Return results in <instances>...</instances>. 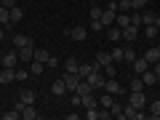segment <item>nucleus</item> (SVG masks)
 Here are the masks:
<instances>
[{
    "label": "nucleus",
    "instance_id": "obj_33",
    "mask_svg": "<svg viewBox=\"0 0 160 120\" xmlns=\"http://www.w3.org/2000/svg\"><path fill=\"white\" fill-rule=\"evenodd\" d=\"M149 118H160V99H155L149 104Z\"/></svg>",
    "mask_w": 160,
    "mask_h": 120
},
{
    "label": "nucleus",
    "instance_id": "obj_34",
    "mask_svg": "<svg viewBox=\"0 0 160 120\" xmlns=\"http://www.w3.org/2000/svg\"><path fill=\"white\" fill-rule=\"evenodd\" d=\"M144 35H147V40H155L158 38V27H155V24H147V27H144Z\"/></svg>",
    "mask_w": 160,
    "mask_h": 120
},
{
    "label": "nucleus",
    "instance_id": "obj_32",
    "mask_svg": "<svg viewBox=\"0 0 160 120\" xmlns=\"http://www.w3.org/2000/svg\"><path fill=\"white\" fill-rule=\"evenodd\" d=\"M109 115H112V118H123V104H120V102H112V107H109Z\"/></svg>",
    "mask_w": 160,
    "mask_h": 120
},
{
    "label": "nucleus",
    "instance_id": "obj_46",
    "mask_svg": "<svg viewBox=\"0 0 160 120\" xmlns=\"http://www.w3.org/2000/svg\"><path fill=\"white\" fill-rule=\"evenodd\" d=\"M152 69H155V75H160V59H158V62L152 64Z\"/></svg>",
    "mask_w": 160,
    "mask_h": 120
},
{
    "label": "nucleus",
    "instance_id": "obj_35",
    "mask_svg": "<svg viewBox=\"0 0 160 120\" xmlns=\"http://www.w3.org/2000/svg\"><path fill=\"white\" fill-rule=\"evenodd\" d=\"M131 11V0H120L118 3V13H128Z\"/></svg>",
    "mask_w": 160,
    "mask_h": 120
},
{
    "label": "nucleus",
    "instance_id": "obj_2",
    "mask_svg": "<svg viewBox=\"0 0 160 120\" xmlns=\"http://www.w3.org/2000/svg\"><path fill=\"white\" fill-rule=\"evenodd\" d=\"M123 118H131V120H144V109H136L131 102L123 104Z\"/></svg>",
    "mask_w": 160,
    "mask_h": 120
},
{
    "label": "nucleus",
    "instance_id": "obj_39",
    "mask_svg": "<svg viewBox=\"0 0 160 120\" xmlns=\"http://www.w3.org/2000/svg\"><path fill=\"white\" fill-rule=\"evenodd\" d=\"M131 24H133V27H142V11H136L131 16Z\"/></svg>",
    "mask_w": 160,
    "mask_h": 120
},
{
    "label": "nucleus",
    "instance_id": "obj_1",
    "mask_svg": "<svg viewBox=\"0 0 160 120\" xmlns=\"http://www.w3.org/2000/svg\"><path fill=\"white\" fill-rule=\"evenodd\" d=\"M86 80L91 83L93 91H104V80H107V75H104V69H102V67H96V69H93V72L88 75Z\"/></svg>",
    "mask_w": 160,
    "mask_h": 120
},
{
    "label": "nucleus",
    "instance_id": "obj_28",
    "mask_svg": "<svg viewBox=\"0 0 160 120\" xmlns=\"http://www.w3.org/2000/svg\"><path fill=\"white\" fill-rule=\"evenodd\" d=\"M155 16H158V13H152V11L144 8V11H142V24H144V27H147V24H155Z\"/></svg>",
    "mask_w": 160,
    "mask_h": 120
},
{
    "label": "nucleus",
    "instance_id": "obj_11",
    "mask_svg": "<svg viewBox=\"0 0 160 120\" xmlns=\"http://www.w3.org/2000/svg\"><path fill=\"white\" fill-rule=\"evenodd\" d=\"M96 64H99V67H109V64H115L112 62V53H109V51H99L96 53Z\"/></svg>",
    "mask_w": 160,
    "mask_h": 120
},
{
    "label": "nucleus",
    "instance_id": "obj_22",
    "mask_svg": "<svg viewBox=\"0 0 160 120\" xmlns=\"http://www.w3.org/2000/svg\"><path fill=\"white\" fill-rule=\"evenodd\" d=\"M144 59H147L149 64H155L160 59V48H147V51H144Z\"/></svg>",
    "mask_w": 160,
    "mask_h": 120
},
{
    "label": "nucleus",
    "instance_id": "obj_31",
    "mask_svg": "<svg viewBox=\"0 0 160 120\" xmlns=\"http://www.w3.org/2000/svg\"><path fill=\"white\" fill-rule=\"evenodd\" d=\"M78 93H80V96H86V93H93L91 83H88V80H80V86H78Z\"/></svg>",
    "mask_w": 160,
    "mask_h": 120
},
{
    "label": "nucleus",
    "instance_id": "obj_43",
    "mask_svg": "<svg viewBox=\"0 0 160 120\" xmlns=\"http://www.w3.org/2000/svg\"><path fill=\"white\" fill-rule=\"evenodd\" d=\"M46 67H51V69H53V67H59V59H56V56H51V59L46 62Z\"/></svg>",
    "mask_w": 160,
    "mask_h": 120
},
{
    "label": "nucleus",
    "instance_id": "obj_24",
    "mask_svg": "<svg viewBox=\"0 0 160 120\" xmlns=\"http://www.w3.org/2000/svg\"><path fill=\"white\" fill-rule=\"evenodd\" d=\"M139 59V53L133 51V48H123V62H128V64H133Z\"/></svg>",
    "mask_w": 160,
    "mask_h": 120
},
{
    "label": "nucleus",
    "instance_id": "obj_20",
    "mask_svg": "<svg viewBox=\"0 0 160 120\" xmlns=\"http://www.w3.org/2000/svg\"><path fill=\"white\" fill-rule=\"evenodd\" d=\"M8 13H11V24H19V22H22V19H24V11H22V8H19V6L8 8Z\"/></svg>",
    "mask_w": 160,
    "mask_h": 120
},
{
    "label": "nucleus",
    "instance_id": "obj_37",
    "mask_svg": "<svg viewBox=\"0 0 160 120\" xmlns=\"http://www.w3.org/2000/svg\"><path fill=\"white\" fill-rule=\"evenodd\" d=\"M102 69H104L107 78H115V75H118V64H109V67H102Z\"/></svg>",
    "mask_w": 160,
    "mask_h": 120
},
{
    "label": "nucleus",
    "instance_id": "obj_17",
    "mask_svg": "<svg viewBox=\"0 0 160 120\" xmlns=\"http://www.w3.org/2000/svg\"><path fill=\"white\" fill-rule=\"evenodd\" d=\"M19 99H22L24 104H35V99H38V93H35L32 88H24V91L19 93Z\"/></svg>",
    "mask_w": 160,
    "mask_h": 120
},
{
    "label": "nucleus",
    "instance_id": "obj_44",
    "mask_svg": "<svg viewBox=\"0 0 160 120\" xmlns=\"http://www.w3.org/2000/svg\"><path fill=\"white\" fill-rule=\"evenodd\" d=\"M27 75H29L27 69H16V80H27Z\"/></svg>",
    "mask_w": 160,
    "mask_h": 120
},
{
    "label": "nucleus",
    "instance_id": "obj_29",
    "mask_svg": "<svg viewBox=\"0 0 160 120\" xmlns=\"http://www.w3.org/2000/svg\"><path fill=\"white\" fill-rule=\"evenodd\" d=\"M107 38L112 40V43H118V40L123 38V32H120V27H109V29H107Z\"/></svg>",
    "mask_w": 160,
    "mask_h": 120
},
{
    "label": "nucleus",
    "instance_id": "obj_10",
    "mask_svg": "<svg viewBox=\"0 0 160 120\" xmlns=\"http://www.w3.org/2000/svg\"><path fill=\"white\" fill-rule=\"evenodd\" d=\"M80 107L83 109H91V107H99V99L93 93H86V96H80Z\"/></svg>",
    "mask_w": 160,
    "mask_h": 120
},
{
    "label": "nucleus",
    "instance_id": "obj_45",
    "mask_svg": "<svg viewBox=\"0 0 160 120\" xmlns=\"http://www.w3.org/2000/svg\"><path fill=\"white\" fill-rule=\"evenodd\" d=\"M0 6H6V8H13V6H16V0H0Z\"/></svg>",
    "mask_w": 160,
    "mask_h": 120
},
{
    "label": "nucleus",
    "instance_id": "obj_21",
    "mask_svg": "<svg viewBox=\"0 0 160 120\" xmlns=\"http://www.w3.org/2000/svg\"><path fill=\"white\" fill-rule=\"evenodd\" d=\"M46 72V64L43 62H38V59H32V67H29V75H35V78H38V75H43Z\"/></svg>",
    "mask_w": 160,
    "mask_h": 120
},
{
    "label": "nucleus",
    "instance_id": "obj_48",
    "mask_svg": "<svg viewBox=\"0 0 160 120\" xmlns=\"http://www.w3.org/2000/svg\"><path fill=\"white\" fill-rule=\"evenodd\" d=\"M158 86H160V75H158Z\"/></svg>",
    "mask_w": 160,
    "mask_h": 120
},
{
    "label": "nucleus",
    "instance_id": "obj_47",
    "mask_svg": "<svg viewBox=\"0 0 160 120\" xmlns=\"http://www.w3.org/2000/svg\"><path fill=\"white\" fill-rule=\"evenodd\" d=\"M6 38V27H3V24H0V40Z\"/></svg>",
    "mask_w": 160,
    "mask_h": 120
},
{
    "label": "nucleus",
    "instance_id": "obj_18",
    "mask_svg": "<svg viewBox=\"0 0 160 120\" xmlns=\"http://www.w3.org/2000/svg\"><path fill=\"white\" fill-rule=\"evenodd\" d=\"M96 67H99V64H80V67H78V75H80V80H86V78H88V75H91Z\"/></svg>",
    "mask_w": 160,
    "mask_h": 120
},
{
    "label": "nucleus",
    "instance_id": "obj_3",
    "mask_svg": "<svg viewBox=\"0 0 160 120\" xmlns=\"http://www.w3.org/2000/svg\"><path fill=\"white\" fill-rule=\"evenodd\" d=\"M128 102H131L136 109H147V96H144V91H131Z\"/></svg>",
    "mask_w": 160,
    "mask_h": 120
},
{
    "label": "nucleus",
    "instance_id": "obj_40",
    "mask_svg": "<svg viewBox=\"0 0 160 120\" xmlns=\"http://www.w3.org/2000/svg\"><path fill=\"white\" fill-rule=\"evenodd\" d=\"M3 118L6 120H16V118H22V112H19V109H11V112H6Z\"/></svg>",
    "mask_w": 160,
    "mask_h": 120
},
{
    "label": "nucleus",
    "instance_id": "obj_15",
    "mask_svg": "<svg viewBox=\"0 0 160 120\" xmlns=\"http://www.w3.org/2000/svg\"><path fill=\"white\" fill-rule=\"evenodd\" d=\"M19 59H22V62H32V59H35V46L19 48Z\"/></svg>",
    "mask_w": 160,
    "mask_h": 120
},
{
    "label": "nucleus",
    "instance_id": "obj_16",
    "mask_svg": "<svg viewBox=\"0 0 160 120\" xmlns=\"http://www.w3.org/2000/svg\"><path fill=\"white\" fill-rule=\"evenodd\" d=\"M128 91H144V80H142V75H133V78L128 80Z\"/></svg>",
    "mask_w": 160,
    "mask_h": 120
},
{
    "label": "nucleus",
    "instance_id": "obj_25",
    "mask_svg": "<svg viewBox=\"0 0 160 120\" xmlns=\"http://www.w3.org/2000/svg\"><path fill=\"white\" fill-rule=\"evenodd\" d=\"M78 67H80V62L75 56H69L67 62H64V72H78Z\"/></svg>",
    "mask_w": 160,
    "mask_h": 120
},
{
    "label": "nucleus",
    "instance_id": "obj_6",
    "mask_svg": "<svg viewBox=\"0 0 160 120\" xmlns=\"http://www.w3.org/2000/svg\"><path fill=\"white\" fill-rule=\"evenodd\" d=\"M149 67H152V64H149V62H147V59H144V56H139L136 62L131 64V72H133V75H142L144 69H149Z\"/></svg>",
    "mask_w": 160,
    "mask_h": 120
},
{
    "label": "nucleus",
    "instance_id": "obj_14",
    "mask_svg": "<svg viewBox=\"0 0 160 120\" xmlns=\"http://www.w3.org/2000/svg\"><path fill=\"white\" fill-rule=\"evenodd\" d=\"M69 38H72V40H78V43H83V40L88 38V29H86V27H72Z\"/></svg>",
    "mask_w": 160,
    "mask_h": 120
},
{
    "label": "nucleus",
    "instance_id": "obj_36",
    "mask_svg": "<svg viewBox=\"0 0 160 120\" xmlns=\"http://www.w3.org/2000/svg\"><path fill=\"white\" fill-rule=\"evenodd\" d=\"M147 0H131V11H144Z\"/></svg>",
    "mask_w": 160,
    "mask_h": 120
},
{
    "label": "nucleus",
    "instance_id": "obj_42",
    "mask_svg": "<svg viewBox=\"0 0 160 120\" xmlns=\"http://www.w3.org/2000/svg\"><path fill=\"white\" fill-rule=\"evenodd\" d=\"M91 19H102V6H93L91 8Z\"/></svg>",
    "mask_w": 160,
    "mask_h": 120
},
{
    "label": "nucleus",
    "instance_id": "obj_27",
    "mask_svg": "<svg viewBox=\"0 0 160 120\" xmlns=\"http://www.w3.org/2000/svg\"><path fill=\"white\" fill-rule=\"evenodd\" d=\"M115 24H118L120 29L128 27V24H131V16H128V13H118V16H115Z\"/></svg>",
    "mask_w": 160,
    "mask_h": 120
},
{
    "label": "nucleus",
    "instance_id": "obj_5",
    "mask_svg": "<svg viewBox=\"0 0 160 120\" xmlns=\"http://www.w3.org/2000/svg\"><path fill=\"white\" fill-rule=\"evenodd\" d=\"M62 78L67 83V91H78V86H80V75L78 72H64Z\"/></svg>",
    "mask_w": 160,
    "mask_h": 120
},
{
    "label": "nucleus",
    "instance_id": "obj_23",
    "mask_svg": "<svg viewBox=\"0 0 160 120\" xmlns=\"http://www.w3.org/2000/svg\"><path fill=\"white\" fill-rule=\"evenodd\" d=\"M35 59H38V62H43V64H46L48 59H51V51H48V48H35Z\"/></svg>",
    "mask_w": 160,
    "mask_h": 120
},
{
    "label": "nucleus",
    "instance_id": "obj_30",
    "mask_svg": "<svg viewBox=\"0 0 160 120\" xmlns=\"http://www.w3.org/2000/svg\"><path fill=\"white\" fill-rule=\"evenodd\" d=\"M0 24H3V27H8V24H11V13H8L6 6H0Z\"/></svg>",
    "mask_w": 160,
    "mask_h": 120
},
{
    "label": "nucleus",
    "instance_id": "obj_38",
    "mask_svg": "<svg viewBox=\"0 0 160 120\" xmlns=\"http://www.w3.org/2000/svg\"><path fill=\"white\" fill-rule=\"evenodd\" d=\"M112 53V62L118 64V62H123V48H115V51H109Z\"/></svg>",
    "mask_w": 160,
    "mask_h": 120
},
{
    "label": "nucleus",
    "instance_id": "obj_12",
    "mask_svg": "<svg viewBox=\"0 0 160 120\" xmlns=\"http://www.w3.org/2000/svg\"><path fill=\"white\" fill-rule=\"evenodd\" d=\"M16 80V69H11V67H3V72H0V83L6 86V83H13Z\"/></svg>",
    "mask_w": 160,
    "mask_h": 120
},
{
    "label": "nucleus",
    "instance_id": "obj_41",
    "mask_svg": "<svg viewBox=\"0 0 160 120\" xmlns=\"http://www.w3.org/2000/svg\"><path fill=\"white\" fill-rule=\"evenodd\" d=\"M102 27H104V24H102V19H91V29H96V32H102Z\"/></svg>",
    "mask_w": 160,
    "mask_h": 120
},
{
    "label": "nucleus",
    "instance_id": "obj_7",
    "mask_svg": "<svg viewBox=\"0 0 160 120\" xmlns=\"http://www.w3.org/2000/svg\"><path fill=\"white\" fill-rule=\"evenodd\" d=\"M16 62H19V53H16V51H8L6 56L0 59V64H3V67H11V69H16Z\"/></svg>",
    "mask_w": 160,
    "mask_h": 120
},
{
    "label": "nucleus",
    "instance_id": "obj_9",
    "mask_svg": "<svg viewBox=\"0 0 160 120\" xmlns=\"http://www.w3.org/2000/svg\"><path fill=\"white\" fill-rule=\"evenodd\" d=\"M51 93H53V96H64V93H67V83H64V78L53 80V86H51Z\"/></svg>",
    "mask_w": 160,
    "mask_h": 120
},
{
    "label": "nucleus",
    "instance_id": "obj_26",
    "mask_svg": "<svg viewBox=\"0 0 160 120\" xmlns=\"http://www.w3.org/2000/svg\"><path fill=\"white\" fill-rule=\"evenodd\" d=\"M112 102H115V96H112V93H107V91H104V93H102V99H99V107L109 109V107H112Z\"/></svg>",
    "mask_w": 160,
    "mask_h": 120
},
{
    "label": "nucleus",
    "instance_id": "obj_13",
    "mask_svg": "<svg viewBox=\"0 0 160 120\" xmlns=\"http://www.w3.org/2000/svg\"><path fill=\"white\" fill-rule=\"evenodd\" d=\"M24 46H32V38L29 35H13V48H24Z\"/></svg>",
    "mask_w": 160,
    "mask_h": 120
},
{
    "label": "nucleus",
    "instance_id": "obj_4",
    "mask_svg": "<svg viewBox=\"0 0 160 120\" xmlns=\"http://www.w3.org/2000/svg\"><path fill=\"white\" fill-rule=\"evenodd\" d=\"M104 91L112 93V96H120V93H123V86L118 83V78H107L104 80Z\"/></svg>",
    "mask_w": 160,
    "mask_h": 120
},
{
    "label": "nucleus",
    "instance_id": "obj_19",
    "mask_svg": "<svg viewBox=\"0 0 160 120\" xmlns=\"http://www.w3.org/2000/svg\"><path fill=\"white\" fill-rule=\"evenodd\" d=\"M22 118L35 120V118H38V107H35V104H24V109H22Z\"/></svg>",
    "mask_w": 160,
    "mask_h": 120
},
{
    "label": "nucleus",
    "instance_id": "obj_8",
    "mask_svg": "<svg viewBox=\"0 0 160 120\" xmlns=\"http://www.w3.org/2000/svg\"><path fill=\"white\" fill-rule=\"evenodd\" d=\"M120 32H123V40H128V43H133V40L139 38V27H133V24H128V27H123Z\"/></svg>",
    "mask_w": 160,
    "mask_h": 120
},
{
    "label": "nucleus",
    "instance_id": "obj_49",
    "mask_svg": "<svg viewBox=\"0 0 160 120\" xmlns=\"http://www.w3.org/2000/svg\"><path fill=\"white\" fill-rule=\"evenodd\" d=\"M147 3H152V0H147Z\"/></svg>",
    "mask_w": 160,
    "mask_h": 120
}]
</instances>
